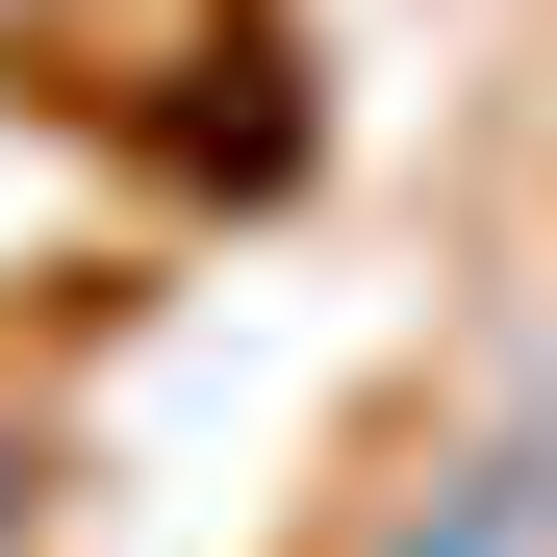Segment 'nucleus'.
Returning <instances> with one entry per match:
<instances>
[{
  "label": "nucleus",
  "mask_w": 557,
  "mask_h": 557,
  "mask_svg": "<svg viewBox=\"0 0 557 557\" xmlns=\"http://www.w3.org/2000/svg\"><path fill=\"white\" fill-rule=\"evenodd\" d=\"M406 557H507V507H482V482H456V507H431V532H406Z\"/></svg>",
  "instance_id": "nucleus-1"
}]
</instances>
